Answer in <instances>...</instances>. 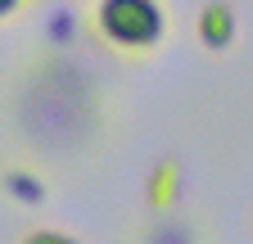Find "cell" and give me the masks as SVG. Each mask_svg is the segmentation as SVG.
I'll use <instances>...</instances> for the list:
<instances>
[{
  "label": "cell",
  "mask_w": 253,
  "mask_h": 244,
  "mask_svg": "<svg viewBox=\"0 0 253 244\" xmlns=\"http://www.w3.org/2000/svg\"><path fill=\"white\" fill-rule=\"evenodd\" d=\"M95 27L122 50H149L163 41V9L158 0H100L95 5Z\"/></svg>",
  "instance_id": "1"
},
{
  "label": "cell",
  "mask_w": 253,
  "mask_h": 244,
  "mask_svg": "<svg viewBox=\"0 0 253 244\" xmlns=\"http://www.w3.org/2000/svg\"><path fill=\"white\" fill-rule=\"evenodd\" d=\"M199 41L208 50H226L235 41V14H231L226 0H208L199 9Z\"/></svg>",
  "instance_id": "2"
},
{
  "label": "cell",
  "mask_w": 253,
  "mask_h": 244,
  "mask_svg": "<svg viewBox=\"0 0 253 244\" xmlns=\"http://www.w3.org/2000/svg\"><path fill=\"white\" fill-rule=\"evenodd\" d=\"M176 195H181V167L168 159V163H158L154 176H149V203H154V212H168L176 203Z\"/></svg>",
  "instance_id": "3"
},
{
  "label": "cell",
  "mask_w": 253,
  "mask_h": 244,
  "mask_svg": "<svg viewBox=\"0 0 253 244\" xmlns=\"http://www.w3.org/2000/svg\"><path fill=\"white\" fill-rule=\"evenodd\" d=\"M5 190L18 195L23 203H41V199H45V186H41L32 172H5Z\"/></svg>",
  "instance_id": "4"
},
{
  "label": "cell",
  "mask_w": 253,
  "mask_h": 244,
  "mask_svg": "<svg viewBox=\"0 0 253 244\" xmlns=\"http://www.w3.org/2000/svg\"><path fill=\"white\" fill-rule=\"evenodd\" d=\"M23 244H82V240H73V235H63V231H32V235H23Z\"/></svg>",
  "instance_id": "5"
},
{
  "label": "cell",
  "mask_w": 253,
  "mask_h": 244,
  "mask_svg": "<svg viewBox=\"0 0 253 244\" xmlns=\"http://www.w3.org/2000/svg\"><path fill=\"white\" fill-rule=\"evenodd\" d=\"M23 9V0H0V18H9V14H18Z\"/></svg>",
  "instance_id": "6"
}]
</instances>
